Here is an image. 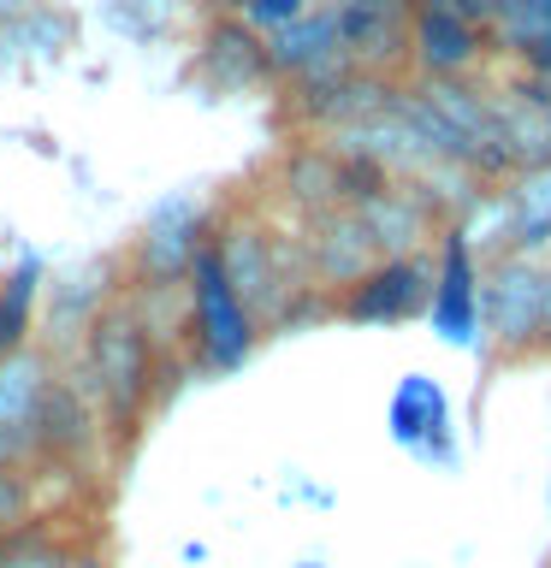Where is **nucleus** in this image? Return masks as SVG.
<instances>
[{"label": "nucleus", "mask_w": 551, "mask_h": 568, "mask_svg": "<svg viewBox=\"0 0 551 568\" xmlns=\"http://www.w3.org/2000/svg\"><path fill=\"white\" fill-rule=\"evenodd\" d=\"M492 36L504 42L515 71H528V78H551V0H510L504 18L492 24Z\"/></svg>", "instance_id": "5701e85b"}, {"label": "nucleus", "mask_w": 551, "mask_h": 568, "mask_svg": "<svg viewBox=\"0 0 551 568\" xmlns=\"http://www.w3.org/2000/svg\"><path fill=\"white\" fill-rule=\"evenodd\" d=\"M184 314H190V344H196V362L208 373H238L261 344V320L243 308L238 284L226 278L220 266V248H202L184 278Z\"/></svg>", "instance_id": "7ed1b4c3"}, {"label": "nucleus", "mask_w": 551, "mask_h": 568, "mask_svg": "<svg viewBox=\"0 0 551 568\" xmlns=\"http://www.w3.org/2000/svg\"><path fill=\"white\" fill-rule=\"evenodd\" d=\"M42 291H48V266L24 255L12 261V273L0 278V362L36 344V314H42Z\"/></svg>", "instance_id": "412c9836"}, {"label": "nucleus", "mask_w": 551, "mask_h": 568, "mask_svg": "<svg viewBox=\"0 0 551 568\" xmlns=\"http://www.w3.org/2000/svg\"><path fill=\"white\" fill-rule=\"evenodd\" d=\"M302 255H309L314 284L338 302V296L355 291V284L385 261V248L373 243V231H368L362 213L338 207V213H320V220H302Z\"/></svg>", "instance_id": "f8f14e48"}, {"label": "nucleus", "mask_w": 551, "mask_h": 568, "mask_svg": "<svg viewBox=\"0 0 551 568\" xmlns=\"http://www.w3.org/2000/svg\"><path fill=\"white\" fill-rule=\"evenodd\" d=\"M178 7H184V0H101V18H107V30H113V36H124V42L154 48V42H167V36H172Z\"/></svg>", "instance_id": "b1692460"}, {"label": "nucleus", "mask_w": 551, "mask_h": 568, "mask_svg": "<svg viewBox=\"0 0 551 568\" xmlns=\"http://www.w3.org/2000/svg\"><path fill=\"white\" fill-rule=\"evenodd\" d=\"M297 568H327V562H320V557H302V562H297Z\"/></svg>", "instance_id": "7c9ffc66"}, {"label": "nucleus", "mask_w": 551, "mask_h": 568, "mask_svg": "<svg viewBox=\"0 0 551 568\" xmlns=\"http://www.w3.org/2000/svg\"><path fill=\"white\" fill-rule=\"evenodd\" d=\"M202 7H208L213 18H238V12L249 7V0H202Z\"/></svg>", "instance_id": "c756f323"}, {"label": "nucleus", "mask_w": 551, "mask_h": 568, "mask_svg": "<svg viewBox=\"0 0 551 568\" xmlns=\"http://www.w3.org/2000/svg\"><path fill=\"white\" fill-rule=\"evenodd\" d=\"M504 202H510L515 255L545 261V255H551V166L510 172V178H504Z\"/></svg>", "instance_id": "aec40b11"}, {"label": "nucleus", "mask_w": 551, "mask_h": 568, "mask_svg": "<svg viewBox=\"0 0 551 568\" xmlns=\"http://www.w3.org/2000/svg\"><path fill=\"white\" fill-rule=\"evenodd\" d=\"M480 320H487L492 362H528L545 355V261L498 255L480 284Z\"/></svg>", "instance_id": "20e7f679"}, {"label": "nucleus", "mask_w": 551, "mask_h": 568, "mask_svg": "<svg viewBox=\"0 0 551 568\" xmlns=\"http://www.w3.org/2000/svg\"><path fill=\"white\" fill-rule=\"evenodd\" d=\"M36 7H42V0H0V36H7L12 24H24Z\"/></svg>", "instance_id": "c85d7f7f"}, {"label": "nucleus", "mask_w": 551, "mask_h": 568, "mask_svg": "<svg viewBox=\"0 0 551 568\" xmlns=\"http://www.w3.org/2000/svg\"><path fill=\"white\" fill-rule=\"evenodd\" d=\"M89 545L96 539H83V532L71 527V515H42V521H30L24 532L0 539V568H71Z\"/></svg>", "instance_id": "4be33fe9"}, {"label": "nucleus", "mask_w": 551, "mask_h": 568, "mask_svg": "<svg viewBox=\"0 0 551 568\" xmlns=\"http://www.w3.org/2000/svg\"><path fill=\"white\" fill-rule=\"evenodd\" d=\"M433 278H439V255H391L338 296V320L350 326H403L433 308Z\"/></svg>", "instance_id": "9b49d317"}, {"label": "nucleus", "mask_w": 551, "mask_h": 568, "mask_svg": "<svg viewBox=\"0 0 551 568\" xmlns=\"http://www.w3.org/2000/svg\"><path fill=\"white\" fill-rule=\"evenodd\" d=\"M302 12H314V0H249V7H243L238 18H243V24H249V30H256L261 42H267V36L291 30Z\"/></svg>", "instance_id": "a878e982"}, {"label": "nucleus", "mask_w": 551, "mask_h": 568, "mask_svg": "<svg viewBox=\"0 0 551 568\" xmlns=\"http://www.w3.org/2000/svg\"><path fill=\"white\" fill-rule=\"evenodd\" d=\"M373 184H385V172H373L368 160L344 154L338 142L327 136H302L284 149L279 160V195L291 202L302 220H320V213H338V207H355Z\"/></svg>", "instance_id": "423d86ee"}, {"label": "nucleus", "mask_w": 551, "mask_h": 568, "mask_svg": "<svg viewBox=\"0 0 551 568\" xmlns=\"http://www.w3.org/2000/svg\"><path fill=\"white\" fill-rule=\"evenodd\" d=\"M487 36L469 12H457L451 0H427L415 12V30H409V71L415 83H451L469 78V71L487 60Z\"/></svg>", "instance_id": "ddd939ff"}, {"label": "nucleus", "mask_w": 551, "mask_h": 568, "mask_svg": "<svg viewBox=\"0 0 551 568\" xmlns=\"http://www.w3.org/2000/svg\"><path fill=\"white\" fill-rule=\"evenodd\" d=\"M196 83H208V95H256V89L273 83V65H267V42L243 18H213L196 42Z\"/></svg>", "instance_id": "dca6fc26"}, {"label": "nucleus", "mask_w": 551, "mask_h": 568, "mask_svg": "<svg viewBox=\"0 0 551 568\" xmlns=\"http://www.w3.org/2000/svg\"><path fill=\"white\" fill-rule=\"evenodd\" d=\"M71 379L89 390V403H96L113 450L137 444L149 408L160 403V337H154L149 314H142V302L131 291L89 326Z\"/></svg>", "instance_id": "f257e3e1"}, {"label": "nucleus", "mask_w": 551, "mask_h": 568, "mask_svg": "<svg viewBox=\"0 0 551 568\" xmlns=\"http://www.w3.org/2000/svg\"><path fill=\"white\" fill-rule=\"evenodd\" d=\"M267 65H273V83H309L332 65H350L344 36H338V12L327 0H314V12H302L291 30L267 36Z\"/></svg>", "instance_id": "a211bd4d"}, {"label": "nucleus", "mask_w": 551, "mask_h": 568, "mask_svg": "<svg viewBox=\"0 0 551 568\" xmlns=\"http://www.w3.org/2000/svg\"><path fill=\"white\" fill-rule=\"evenodd\" d=\"M391 101H398V78H373L362 65H332L309 83H291L284 119L309 136H344V131H362V124L385 119Z\"/></svg>", "instance_id": "39448f33"}, {"label": "nucleus", "mask_w": 551, "mask_h": 568, "mask_svg": "<svg viewBox=\"0 0 551 568\" xmlns=\"http://www.w3.org/2000/svg\"><path fill=\"white\" fill-rule=\"evenodd\" d=\"M480 284H487V266H480L474 243L462 237L457 225L439 231V278H433V308H427V326L444 349H469L487 355V320H480Z\"/></svg>", "instance_id": "1a4fd4ad"}, {"label": "nucleus", "mask_w": 551, "mask_h": 568, "mask_svg": "<svg viewBox=\"0 0 551 568\" xmlns=\"http://www.w3.org/2000/svg\"><path fill=\"white\" fill-rule=\"evenodd\" d=\"M338 12V36H344L350 65L373 71V78H398L409 65V30H415V12L403 0H327Z\"/></svg>", "instance_id": "4468645a"}, {"label": "nucleus", "mask_w": 551, "mask_h": 568, "mask_svg": "<svg viewBox=\"0 0 551 568\" xmlns=\"http://www.w3.org/2000/svg\"><path fill=\"white\" fill-rule=\"evenodd\" d=\"M124 291H119V261L113 255H89L78 266H66L60 278H48L42 291V320H36V344H42L53 362L60 355H78L89 326L113 308Z\"/></svg>", "instance_id": "6e6552de"}, {"label": "nucleus", "mask_w": 551, "mask_h": 568, "mask_svg": "<svg viewBox=\"0 0 551 568\" xmlns=\"http://www.w3.org/2000/svg\"><path fill=\"white\" fill-rule=\"evenodd\" d=\"M284 497H302V504H320V509H332V504H338L327 486H309V479H291V486H284Z\"/></svg>", "instance_id": "cd10ccee"}, {"label": "nucleus", "mask_w": 551, "mask_h": 568, "mask_svg": "<svg viewBox=\"0 0 551 568\" xmlns=\"http://www.w3.org/2000/svg\"><path fill=\"white\" fill-rule=\"evenodd\" d=\"M42 468L36 462H7L0 468V539L24 532L30 521H42Z\"/></svg>", "instance_id": "393cba45"}, {"label": "nucleus", "mask_w": 551, "mask_h": 568, "mask_svg": "<svg viewBox=\"0 0 551 568\" xmlns=\"http://www.w3.org/2000/svg\"><path fill=\"white\" fill-rule=\"evenodd\" d=\"M53 379H60V367H53V355L42 344H24L18 355L0 362V468L7 462H30L36 415H42Z\"/></svg>", "instance_id": "2eb2a0df"}, {"label": "nucleus", "mask_w": 551, "mask_h": 568, "mask_svg": "<svg viewBox=\"0 0 551 568\" xmlns=\"http://www.w3.org/2000/svg\"><path fill=\"white\" fill-rule=\"evenodd\" d=\"M113 450L107 444V426L89 403V390L78 379H53L42 415H36V444H30V462L42 474H60V479H89L101 468V456Z\"/></svg>", "instance_id": "0eeeda50"}, {"label": "nucleus", "mask_w": 551, "mask_h": 568, "mask_svg": "<svg viewBox=\"0 0 551 568\" xmlns=\"http://www.w3.org/2000/svg\"><path fill=\"white\" fill-rule=\"evenodd\" d=\"M385 433H391L398 450L433 462V468H444V474L462 468L451 397H444V385L427 379V373H403L398 379V390H391V403H385Z\"/></svg>", "instance_id": "9d476101"}, {"label": "nucleus", "mask_w": 551, "mask_h": 568, "mask_svg": "<svg viewBox=\"0 0 551 568\" xmlns=\"http://www.w3.org/2000/svg\"><path fill=\"white\" fill-rule=\"evenodd\" d=\"M355 213L368 220L373 243L391 255H427V243H439L444 231V213L427 202V195L415 184H398V178H385V184H373L362 202H355Z\"/></svg>", "instance_id": "f3484780"}, {"label": "nucleus", "mask_w": 551, "mask_h": 568, "mask_svg": "<svg viewBox=\"0 0 551 568\" xmlns=\"http://www.w3.org/2000/svg\"><path fill=\"white\" fill-rule=\"evenodd\" d=\"M66 48H78V12L60 7V0H42L24 24L0 36V65H48Z\"/></svg>", "instance_id": "6ab92c4d"}, {"label": "nucleus", "mask_w": 551, "mask_h": 568, "mask_svg": "<svg viewBox=\"0 0 551 568\" xmlns=\"http://www.w3.org/2000/svg\"><path fill=\"white\" fill-rule=\"evenodd\" d=\"M451 7H457V12H469L480 30H492L498 18H504V7H510V0H451Z\"/></svg>", "instance_id": "bb28decb"}, {"label": "nucleus", "mask_w": 551, "mask_h": 568, "mask_svg": "<svg viewBox=\"0 0 551 568\" xmlns=\"http://www.w3.org/2000/svg\"><path fill=\"white\" fill-rule=\"evenodd\" d=\"M213 243V202L202 190H172L149 207V220L137 225L124 273H131V296H167L172 284L190 278L196 255Z\"/></svg>", "instance_id": "f03ea898"}, {"label": "nucleus", "mask_w": 551, "mask_h": 568, "mask_svg": "<svg viewBox=\"0 0 551 568\" xmlns=\"http://www.w3.org/2000/svg\"><path fill=\"white\" fill-rule=\"evenodd\" d=\"M403 7H409V12H421V7H427V0H403Z\"/></svg>", "instance_id": "2f4dec72"}]
</instances>
